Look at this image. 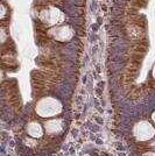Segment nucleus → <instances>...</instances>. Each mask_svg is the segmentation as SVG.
I'll list each match as a JSON object with an SVG mask.
<instances>
[{"label":"nucleus","mask_w":155,"mask_h":156,"mask_svg":"<svg viewBox=\"0 0 155 156\" xmlns=\"http://www.w3.org/2000/svg\"><path fill=\"white\" fill-rule=\"evenodd\" d=\"M152 73H153V77L155 78V65L153 66V70H152Z\"/></svg>","instance_id":"nucleus-5"},{"label":"nucleus","mask_w":155,"mask_h":156,"mask_svg":"<svg viewBox=\"0 0 155 156\" xmlns=\"http://www.w3.org/2000/svg\"><path fill=\"white\" fill-rule=\"evenodd\" d=\"M40 20L47 26L55 27L58 26L64 20V14L56 7H48V8H45L43 11H41Z\"/></svg>","instance_id":"nucleus-1"},{"label":"nucleus","mask_w":155,"mask_h":156,"mask_svg":"<svg viewBox=\"0 0 155 156\" xmlns=\"http://www.w3.org/2000/svg\"><path fill=\"white\" fill-rule=\"evenodd\" d=\"M49 34L54 40L59 42H65V41H70L74 37V29L68 25H58L52 27L49 30Z\"/></svg>","instance_id":"nucleus-2"},{"label":"nucleus","mask_w":155,"mask_h":156,"mask_svg":"<svg viewBox=\"0 0 155 156\" xmlns=\"http://www.w3.org/2000/svg\"><path fill=\"white\" fill-rule=\"evenodd\" d=\"M150 119H152V121H153V124L155 125V111L152 113V115H150Z\"/></svg>","instance_id":"nucleus-4"},{"label":"nucleus","mask_w":155,"mask_h":156,"mask_svg":"<svg viewBox=\"0 0 155 156\" xmlns=\"http://www.w3.org/2000/svg\"><path fill=\"white\" fill-rule=\"evenodd\" d=\"M86 156H107L105 153H93V154H89Z\"/></svg>","instance_id":"nucleus-3"}]
</instances>
